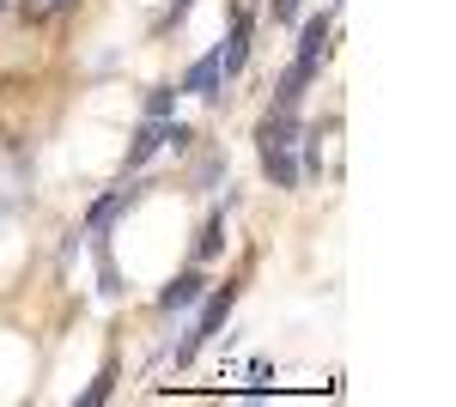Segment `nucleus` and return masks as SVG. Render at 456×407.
I'll return each instance as SVG.
<instances>
[{
  "instance_id": "dca6fc26",
  "label": "nucleus",
  "mask_w": 456,
  "mask_h": 407,
  "mask_svg": "<svg viewBox=\"0 0 456 407\" xmlns=\"http://www.w3.org/2000/svg\"><path fill=\"white\" fill-rule=\"evenodd\" d=\"M6 6H12V0H0V12H6Z\"/></svg>"
},
{
  "instance_id": "f03ea898",
  "label": "nucleus",
  "mask_w": 456,
  "mask_h": 407,
  "mask_svg": "<svg viewBox=\"0 0 456 407\" xmlns=\"http://www.w3.org/2000/svg\"><path fill=\"white\" fill-rule=\"evenodd\" d=\"M232 305H238V286L225 280V286H208L201 292V316H195V329L176 340V365H195V353L208 346L219 329H225V316H232Z\"/></svg>"
},
{
  "instance_id": "4468645a",
  "label": "nucleus",
  "mask_w": 456,
  "mask_h": 407,
  "mask_svg": "<svg viewBox=\"0 0 456 407\" xmlns=\"http://www.w3.org/2000/svg\"><path fill=\"white\" fill-rule=\"evenodd\" d=\"M68 6H79V0H25V12H31V19H61Z\"/></svg>"
},
{
  "instance_id": "7ed1b4c3",
  "label": "nucleus",
  "mask_w": 456,
  "mask_h": 407,
  "mask_svg": "<svg viewBox=\"0 0 456 407\" xmlns=\"http://www.w3.org/2000/svg\"><path fill=\"white\" fill-rule=\"evenodd\" d=\"M329 37H335V12H311L305 25H298V49H292V68L316 79V68L329 61Z\"/></svg>"
},
{
  "instance_id": "20e7f679",
  "label": "nucleus",
  "mask_w": 456,
  "mask_h": 407,
  "mask_svg": "<svg viewBox=\"0 0 456 407\" xmlns=\"http://www.w3.org/2000/svg\"><path fill=\"white\" fill-rule=\"evenodd\" d=\"M134 201H141V189H134V183H128V189H110L104 201H92V213H86V225H79V232H86V238H110V225H116Z\"/></svg>"
},
{
  "instance_id": "6e6552de",
  "label": "nucleus",
  "mask_w": 456,
  "mask_h": 407,
  "mask_svg": "<svg viewBox=\"0 0 456 407\" xmlns=\"http://www.w3.org/2000/svg\"><path fill=\"white\" fill-rule=\"evenodd\" d=\"M159 146H171V116H165V122H141V128H134V140H128V159H122V176H128V170H141L146 159L159 152Z\"/></svg>"
},
{
  "instance_id": "423d86ee",
  "label": "nucleus",
  "mask_w": 456,
  "mask_h": 407,
  "mask_svg": "<svg viewBox=\"0 0 456 407\" xmlns=\"http://www.w3.org/2000/svg\"><path fill=\"white\" fill-rule=\"evenodd\" d=\"M249 31H256V19L238 6V12H232V37L219 43V73H225V79H238V73H244V61H249Z\"/></svg>"
},
{
  "instance_id": "0eeeda50",
  "label": "nucleus",
  "mask_w": 456,
  "mask_h": 407,
  "mask_svg": "<svg viewBox=\"0 0 456 407\" xmlns=\"http://www.w3.org/2000/svg\"><path fill=\"white\" fill-rule=\"evenodd\" d=\"M201 292H208V273H201V268H183L171 286L159 292V310H165V316H183V310L201 305Z\"/></svg>"
},
{
  "instance_id": "f257e3e1",
  "label": "nucleus",
  "mask_w": 456,
  "mask_h": 407,
  "mask_svg": "<svg viewBox=\"0 0 456 407\" xmlns=\"http://www.w3.org/2000/svg\"><path fill=\"white\" fill-rule=\"evenodd\" d=\"M298 134H305V122L292 110H268L262 128H256V152H262V170H268L274 189H298V159H292Z\"/></svg>"
},
{
  "instance_id": "2eb2a0df",
  "label": "nucleus",
  "mask_w": 456,
  "mask_h": 407,
  "mask_svg": "<svg viewBox=\"0 0 456 407\" xmlns=\"http://www.w3.org/2000/svg\"><path fill=\"white\" fill-rule=\"evenodd\" d=\"M268 12H274V25H298L305 0H268Z\"/></svg>"
},
{
  "instance_id": "f8f14e48",
  "label": "nucleus",
  "mask_w": 456,
  "mask_h": 407,
  "mask_svg": "<svg viewBox=\"0 0 456 407\" xmlns=\"http://www.w3.org/2000/svg\"><path fill=\"white\" fill-rule=\"evenodd\" d=\"M110 389H116V365H104V371H98V383H92V389L79 395V407H98V402H110Z\"/></svg>"
},
{
  "instance_id": "9b49d317",
  "label": "nucleus",
  "mask_w": 456,
  "mask_h": 407,
  "mask_svg": "<svg viewBox=\"0 0 456 407\" xmlns=\"http://www.w3.org/2000/svg\"><path fill=\"white\" fill-rule=\"evenodd\" d=\"M165 116H176V85H152L146 92V122H165Z\"/></svg>"
},
{
  "instance_id": "9d476101",
  "label": "nucleus",
  "mask_w": 456,
  "mask_h": 407,
  "mask_svg": "<svg viewBox=\"0 0 456 407\" xmlns=\"http://www.w3.org/2000/svg\"><path fill=\"white\" fill-rule=\"evenodd\" d=\"M92 249H98V292H104V298H122V273H116L110 238H92Z\"/></svg>"
},
{
  "instance_id": "1a4fd4ad",
  "label": "nucleus",
  "mask_w": 456,
  "mask_h": 407,
  "mask_svg": "<svg viewBox=\"0 0 456 407\" xmlns=\"http://www.w3.org/2000/svg\"><path fill=\"white\" fill-rule=\"evenodd\" d=\"M219 249H225V207H213L208 219H201V238H195V268H208Z\"/></svg>"
},
{
  "instance_id": "ddd939ff",
  "label": "nucleus",
  "mask_w": 456,
  "mask_h": 407,
  "mask_svg": "<svg viewBox=\"0 0 456 407\" xmlns=\"http://www.w3.org/2000/svg\"><path fill=\"white\" fill-rule=\"evenodd\" d=\"M189 12H195V0H171V6H165V19H159V37L183 31V25H189Z\"/></svg>"
},
{
  "instance_id": "39448f33",
  "label": "nucleus",
  "mask_w": 456,
  "mask_h": 407,
  "mask_svg": "<svg viewBox=\"0 0 456 407\" xmlns=\"http://www.w3.org/2000/svg\"><path fill=\"white\" fill-rule=\"evenodd\" d=\"M176 92H195L201 103H225V73H219V49H208L195 68L183 73V85Z\"/></svg>"
}]
</instances>
